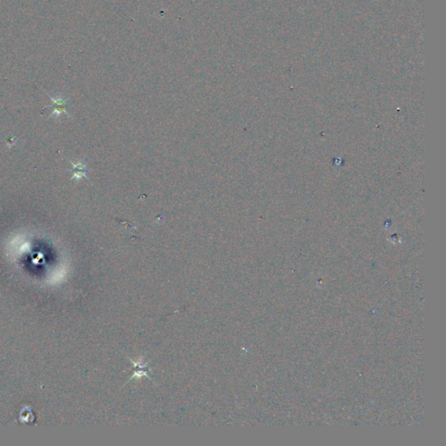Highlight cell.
<instances>
[{
  "label": "cell",
  "mask_w": 446,
  "mask_h": 446,
  "mask_svg": "<svg viewBox=\"0 0 446 446\" xmlns=\"http://www.w3.org/2000/svg\"><path fill=\"white\" fill-rule=\"evenodd\" d=\"M64 157L72 164V168L70 169V171L72 172L71 180H76L78 181L81 179H86V180L90 181L87 177V173L89 172V169L87 168V164L82 160H78L77 162H73L71 160L68 159L66 156L64 155Z\"/></svg>",
  "instance_id": "2"
},
{
  "label": "cell",
  "mask_w": 446,
  "mask_h": 446,
  "mask_svg": "<svg viewBox=\"0 0 446 446\" xmlns=\"http://www.w3.org/2000/svg\"><path fill=\"white\" fill-rule=\"evenodd\" d=\"M46 94L49 96V98H50V99H51V101H53V105L45 107V108H53V112H51L50 115L48 116V119H49V118L54 117V116H55L56 119H59L62 114H66L67 117L72 119V116H71L69 113L67 112V109H68V107H69V102H68L69 100H68V99H66L63 96H60V97L54 98V97H51L49 93H46Z\"/></svg>",
  "instance_id": "1"
},
{
  "label": "cell",
  "mask_w": 446,
  "mask_h": 446,
  "mask_svg": "<svg viewBox=\"0 0 446 446\" xmlns=\"http://www.w3.org/2000/svg\"><path fill=\"white\" fill-rule=\"evenodd\" d=\"M131 362H133V364L135 366V373L133 375V377L129 379V380H132V379H139V378H141V377H147L148 379L152 381L151 379V377H150L149 373L152 372L151 371V369L147 366V362H144V361H133L131 358H128ZM153 382V381H152Z\"/></svg>",
  "instance_id": "3"
}]
</instances>
